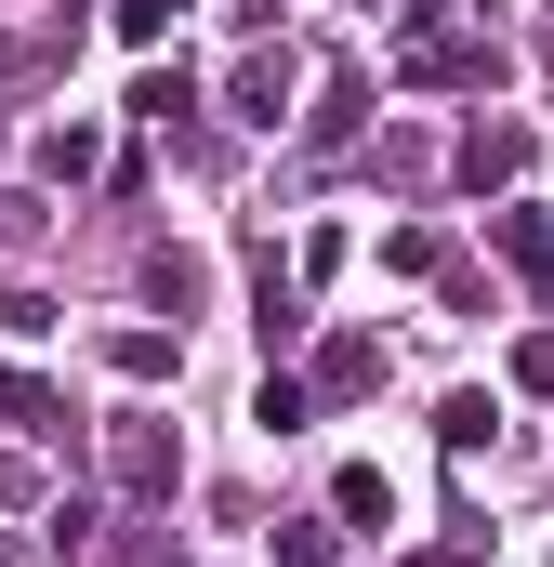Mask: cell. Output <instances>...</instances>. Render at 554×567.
Returning a JSON list of instances; mask_svg holds the SVG:
<instances>
[{
  "label": "cell",
  "instance_id": "obj_1",
  "mask_svg": "<svg viewBox=\"0 0 554 567\" xmlns=\"http://www.w3.org/2000/svg\"><path fill=\"white\" fill-rule=\"evenodd\" d=\"M106 475H120V502H172L185 488V435L158 423V410H120L106 423Z\"/></svg>",
  "mask_w": 554,
  "mask_h": 567
},
{
  "label": "cell",
  "instance_id": "obj_2",
  "mask_svg": "<svg viewBox=\"0 0 554 567\" xmlns=\"http://www.w3.org/2000/svg\"><path fill=\"white\" fill-rule=\"evenodd\" d=\"M397 80L435 93V80H462V93H502V40H449V27H422L410 53H397Z\"/></svg>",
  "mask_w": 554,
  "mask_h": 567
},
{
  "label": "cell",
  "instance_id": "obj_3",
  "mask_svg": "<svg viewBox=\"0 0 554 567\" xmlns=\"http://www.w3.org/2000/svg\"><path fill=\"white\" fill-rule=\"evenodd\" d=\"M290 93H304V66H290V53H238V80H225V106H238L252 133H277V120H290Z\"/></svg>",
  "mask_w": 554,
  "mask_h": 567
},
{
  "label": "cell",
  "instance_id": "obj_4",
  "mask_svg": "<svg viewBox=\"0 0 554 567\" xmlns=\"http://www.w3.org/2000/svg\"><path fill=\"white\" fill-rule=\"evenodd\" d=\"M317 396H330V410H357V396H383V343H370V330H343V343L317 357Z\"/></svg>",
  "mask_w": 554,
  "mask_h": 567
},
{
  "label": "cell",
  "instance_id": "obj_5",
  "mask_svg": "<svg viewBox=\"0 0 554 567\" xmlns=\"http://www.w3.org/2000/svg\"><path fill=\"white\" fill-rule=\"evenodd\" d=\"M330 515H343V528H397V475H383V462H343V475H330Z\"/></svg>",
  "mask_w": 554,
  "mask_h": 567
},
{
  "label": "cell",
  "instance_id": "obj_6",
  "mask_svg": "<svg viewBox=\"0 0 554 567\" xmlns=\"http://www.w3.org/2000/svg\"><path fill=\"white\" fill-rule=\"evenodd\" d=\"M357 133H370V80H330L304 106V145H357Z\"/></svg>",
  "mask_w": 554,
  "mask_h": 567
},
{
  "label": "cell",
  "instance_id": "obj_7",
  "mask_svg": "<svg viewBox=\"0 0 554 567\" xmlns=\"http://www.w3.org/2000/svg\"><path fill=\"white\" fill-rule=\"evenodd\" d=\"M106 370H120V383H172L185 343H172V330H106Z\"/></svg>",
  "mask_w": 554,
  "mask_h": 567
},
{
  "label": "cell",
  "instance_id": "obj_8",
  "mask_svg": "<svg viewBox=\"0 0 554 567\" xmlns=\"http://www.w3.org/2000/svg\"><path fill=\"white\" fill-rule=\"evenodd\" d=\"M489 435H502V396H475V383H462V396L435 410V449H462V462H475Z\"/></svg>",
  "mask_w": 554,
  "mask_h": 567
},
{
  "label": "cell",
  "instance_id": "obj_9",
  "mask_svg": "<svg viewBox=\"0 0 554 567\" xmlns=\"http://www.w3.org/2000/svg\"><path fill=\"white\" fill-rule=\"evenodd\" d=\"M252 423H265V435H304V423H317V383H290V370H265V396H252Z\"/></svg>",
  "mask_w": 554,
  "mask_h": 567
},
{
  "label": "cell",
  "instance_id": "obj_10",
  "mask_svg": "<svg viewBox=\"0 0 554 567\" xmlns=\"http://www.w3.org/2000/svg\"><path fill=\"white\" fill-rule=\"evenodd\" d=\"M0 423H13V435H53L66 410H53V383H27V370H0Z\"/></svg>",
  "mask_w": 554,
  "mask_h": 567
},
{
  "label": "cell",
  "instance_id": "obj_11",
  "mask_svg": "<svg viewBox=\"0 0 554 567\" xmlns=\"http://www.w3.org/2000/svg\"><path fill=\"white\" fill-rule=\"evenodd\" d=\"M93 158H106V145H93V120H53V133H40V172H53V185H80Z\"/></svg>",
  "mask_w": 554,
  "mask_h": 567
},
{
  "label": "cell",
  "instance_id": "obj_12",
  "mask_svg": "<svg viewBox=\"0 0 554 567\" xmlns=\"http://www.w3.org/2000/svg\"><path fill=\"white\" fill-rule=\"evenodd\" d=\"M383 278H449V238H435V225H397V238H383Z\"/></svg>",
  "mask_w": 554,
  "mask_h": 567
},
{
  "label": "cell",
  "instance_id": "obj_13",
  "mask_svg": "<svg viewBox=\"0 0 554 567\" xmlns=\"http://www.w3.org/2000/svg\"><path fill=\"white\" fill-rule=\"evenodd\" d=\"M252 330H265V343H304V290L277 278V265H265V290H252Z\"/></svg>",
  "mask_w": 554,
  "mask_h": 567
},
{
  "label": "cell",
  "instance_id": "obj_14",
  "mask_svg": "<svg viewBox=\"0 0 554 567\" xmlns=\"http://www.w3.org/2000/svg\"><path fill=\"white\" fill-rule=\"evenodd\" d=\"M106 27H120V40H133V53H158V40H172V27H185V0H120V13H106Z\"/></svg>",
  "mask_w": 554,
  "mask_h": 567
},
{
  "label": "cell",
  "instance_id": "obj_15",
  "mask_svg": "<svg viewBox=\"0 0 554 567\" xmlns=\"http://www.w3.org/2000/svg\"><path fill=\"white\" fill-rule=\"evenodd\" d=\"M515 158H529L515 133H475V145H462V185H515Z\"/></svg>",
  "mask_w": 554,
  "mask_h": 567
},
{
  "label": "cell",
  "instance_id": "obj_16",
  "mask_svg": "<svg viewBox=\"0 0 554 567\" xmlns=\"http://www.w3.org/2000/svg\"><path fill=\"white\" fill-rule=\"evenodd\" d=\"M145 290H158V303H198V290H212V265H198V251H158V265H145Z\"/></svg>",
  "mask_w": 554,
  "mask_h": 567
},
{
  "label": "cell",
  "instance_id": "obj_17",
  "mask_svg": "<svg viewBox=\"0 0 554 567\" xmlns=\"http://www.w3.org/2000/svg\"><path fill=\"white\" fill-rule=\"evenodd\" d=\"M0 343H53V303L40 290H0Z\"/></svg>",
  "mask_w": 554,
  "mask_h": 567
},
{
  "label": "cell",
  "instance_id": "obj_18",
  "mask_svg": "<svg viewBox=\"0 0 554 567\" xmlns=\"http://www.w3.org/2000/svg\"><path fill=\"white\" fill-rule=\"evenodd\" d=\"M515 396H554V330H529V343H515Z\"/></svg>",
  "mask_w": 554,
  "mask_h": 567
},
{
  "label": "cell",
  "instance_id": "obj_19",
  "mask_svg": "<svg viewBox=\"0 0 554 567\" xmlns=\"http://www.w3.org/2000/svg\"><path fill=\"white\" fill-rule=\"evenodd\" d=\"M277 567H330V528H277Z\"/></svg>",
  "mask_w": 554,
  "mask_h": 567
},
{
  "label": "cell",
  "instance_id": "obj_20",
  "mask_svg": "<svg viewBox=\"0 0 554 567\" xmlns=\"http://www.w3.org/2000/svg\"><path fill=\"white\" fill-rule=\"evenodd\" d=\"M435 13H449V0H397V27H410V40H422V27H435Z\"/></svg>",
  "mask_w": 554,
  "mask_h": 567
},
{
  "label": "cell",
  "instance_id": "obj_21",
  "mask_svg": "<svg viewBox=\"0 0 554 567\" xmlns=\"http://www.w3.org/2000/svg\"><path fill=\"white\" fill-rule=\"evenodd\" d=\"M13 488H27V462H13V449H0V502H13Z\"/></svg>",
  "mask_w": 554,
  "mask_h": 567
},
{
  "label": "cell",
  "instance_id": "obj_22",
  "mask_svg": "<svg viewBox=\"0 0 554 567\" xmlns=\"http://www.w3.org/2000/svg\"><path fill=\"white\" fill-rule=\"evenodd\" d=\"M397 567H475V555H397Z\"/></svg>",
  "mask_w": 554,
  "mask_h": 567
},
{
  "label": "cell",
  "instance_id": "obj_23",
  "mask_svg": "<svg viewBox=\"0 0 554 567\" xmlns=\"http://www.w3.org/2000/svg\"><path fill=\"white\" fill-rule=\"evenodd\" d=\"M0 567H27V555H13V542H0Z\"/></svg>",
  "mask_w": 554,
  "mask_h": 567
},
{
  "label": "cell",
  "instance_id": "obj_24",
  "mask_svg": "<svg viewBox=\"0 0 554 567\" xmlns=\"http://www.w3.org/2000/svg\"><path fill=\"white\" fill-rule=\"evenodd\" d=\"M542 66H554V27H542Z\"/></svg>",
  "mask_w": 554,
  "mask_h": 567
}]
</instances>
